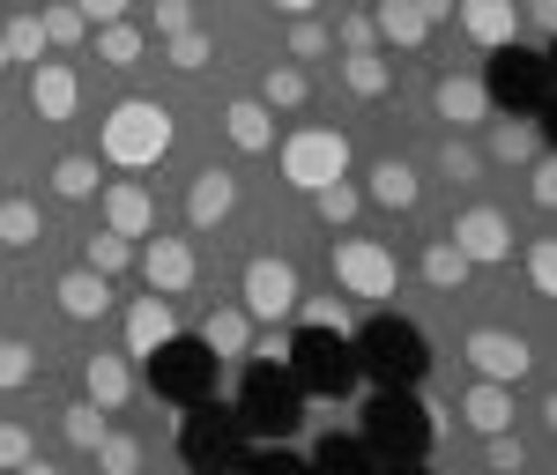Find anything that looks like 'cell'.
Instances as JSON below:
<instances>
[{
  "label": "cell",
  "instance_id": "cell-1",
  "mask_svg": "<svg viewBox=\"0 0 557 475\" xmlns=\"http://www.w3.org/2000/svg\"><path fill=\"white\" fill-rule=\"evenodd\" d=\"M349 357H357V372H372L380 387H417V379L431 372L424 327H409V320H394V312L364 320V335L349 342Z\"/></svg>",
  "mask_w": 557,
  "mask_h": 475
},
{
  "label": "cell",
  "instance_id": "cell-2",
  "mask_svg": "<svg viewBox=\"0 0 557 475\" xmlns=\"http://www.w3.org/2000/svg\"><path fill=\"white\" fill-rule=\"evenodd\" d=\"M364 438H372L380 453L424 461V453H431V416H424V401H417L409 387H380V393H372V409H364Z\"/></svg>",
  "mask_w": 557,
  "mask_h": 475
},
{
  "label": "cell",
  "instance_id": "cell-3",
  "mask_svg": "<svg viewBox=\"0 0 557 475\" xmlns=\"http://www.w3.org/2000/svg\"><path fill=\"white\" fill-rule=\"evenodd\" d=\"M149 387L164 401H201L215 387V349L201 335H157L149 349Z\"/></svg>",
  "mask_w": 557,
  "mask_h": 475
},
{
  "label": "cell",
  "instance_id": "cell-4",
  "mask_svg": "<svg viewBox=\"0 0 557 475\" xmlns=\"http://www.w3.org/2000/svg\"><path fill=\"white\" fill-rule=\"evenodd\" d=\"M298 379L290 372H275V364H260V372H246V387H238V424H246V438H290L298 432Z\"/></svg>",
  "mask_w": 557,
  "mask_h": 475
},
{
  "label": "cell",
  "instance_id": "cell-5",
  "mask_svg": "<svg viewBox=\"0 0 557 475\" xmlns=\"http://www.w3.org/2000/svg\"><path fill=\"white\" fill-rule=\"evenodd\" d=\"M290 379H298V393H343L357 379V357L335 327H298L290 335Z\"/></svg>",
  "mask_w": 557,
  "mask_h": 475
},
{
  "label": "cell",
  "instance_id": "cell-6",
  "mask_svg": "<svg viewBox=\"0 0 557 475\" xmlns=\"http://www.w3.org/2000/svg\"><path fill=\"white\" fill-rule=\"evenodd\" d=\"M483 89H491L498 104H513V112H543V104H550V67H543V52H528V45L498 38Z\"/></svg>",
  "mask_w": 557,
  "mask_h": 475
},
{
  "label": "cell",
  "instance_id": "cell-7",
  "mask_svg": "<svg viewBox=\"0 0 557 475\" xmlns=\"http://www.w3.org/2000/svg\"><path fill=\"white\" fill-rule=\"evenodd\" d=\"M178 453H186L194 468L246 461V424H238V416H215V409H201V416H186V432H178Z\"/></svg>",
  "mask_w": 557,
  "mask_h": 475
},
{
  "label": "cell",
  "instance_id": "cell-8",
  "mask_svg": "<svg viewBox=\"0 0 557 475\" xmlns=\"http://www.w3.org/2000/svg\"><path fill=\"white\" fill-rule=\"evenodd\" d=\"M104 149L120 157V164H149V157H164V112H149V104H127L112 134H104Z\"/></svg>",
  "mask_w": 557,
  "mask_h": 475
},
{
  "label": "cell",
  "instance_id": "cell-9",
  "mask_svg": "<svg viewBox=\"0 0 557 475\" xmlns=\"http://www.w3.org/2000/svg\"><path fill=\"white\" fill-rule=\"evenodd\" d=\"M283 164H290V178H298V186H327V178L343 172V141H335V134H298Z\"/></svg>",
  "mask_w": 557,
  "mask_h": 475
},
{
  "label": "cell",
  "instance_id": "cell-10",
  "mask_svg": "<svg viewBox=\"0 0 557 475\" xmlns=\"http://www.w3.org/2000/svg\"><path fill=\"white\" fill-rule=\"evenodd\" d=\"M246 290H253L260 312H283V304H290V267H268V260H260L253 275H246Z\"/></svg>",
  "mask_w": 557,
  "mask_h": 475
},
{
  "label": "cell",
  "instance_id": "cell-11",
  "mask_svg": "<svg viewBox=\"0 0 557 475\" xmlns=\"http://www.w3.org/2000/svg\"><path fill=\"white\" fill-rule=\"evenodd\" d=\"M469 30L475 38H506L513 30V8L506 0H469Z\"/></svg>",
  "mask_w": 557,
  "mask_h": 475
},
{
  "label": "cell",
  "instance_id": "cell-12",
  "mask_svg": "<svg viewBox=\"0 0 557 475\" xmlns=\"http://www.w3.org/2000/svg\"><path fill=\"white\" fill-rule=\"evenodd\" d=\"M372 461V438H327L320 446V468H364Z\"/></svg>",
  "mask_w": 557,
  "mask_h": 475
},
{
  "label": "cell",
  "instance_id": "cell-13",
  "mask_svg": "<svg viewBox=\"0 0 557 475\" xmlns=\"http://www.w3.org/2000/svg\"><path fill=\"white\" fill-rule=\"evenodd\" d=\"M349 275H357L364 290H380V283H386V260L380 253H349Z\"/></svg>",
  "mask_w": 557,
  "mask_h": 475
},
{
  "label": "cell",
  "instance_id": "cell-14",
  "mask_svg": "<svg viewBox=\"0 0 557 475\" xmlns=\"http://www.w3.org/2000/svg\"><path fill=\"white\" fill-rule=\"evenodd\" d=\"M38 97H45V112H67L75 89H67V75H38Z\"/></svg>",
  "mask_w": 557,
  "mask_h": 475
},
{
  "label": "cell",
  "instance_id": "cell-15",
  "mask_svg": "<svg viewBox=\"0 0 557 475\" xmlns=\"http://www.w3.org/2000/svg\"><path fill=\"white\" fill-rule=\"evenodd\" d=\"M0 230H8V246H30V209H8Z\"/></svg>",
  "mask_w": 557,
  "mask_h": 475
},
{
  "label": "cell",
  "instance_id": "cell-16",
  "mask_svg": "<svg viewBox=\"0 0 557 475\" xmlns=\"http://www.w3.org/2000/svg\"><path fill=\"white\" fill-rule=\"evenodd\" d=\"M469 246H475V253H498V223L475 216V223H469Z\"/></svg>",
  "mask_w": 557,
  "mask_h": 475
},
{
  "label": "cell",
  "instance_id": "cell-17",
  "mask_svg": "<svg viewBox=\"0 0 557 475\" xmlns=\"http://www.w3.org/2000/svg\"><path fill=\"white\" fill-rule=\"evenodd\" d=\"M483 364H491V372H520V349H506V342H483Z\"/></svg>",
  "mask_w": 557,
  "mask_h": 475
},
{
  "label": "cell",
  "instance_id": "cell-18",
  "mask_svg": "<svg viewBox=\"0 0 557 475\" xmlns=\"http://www.w3.org/2000/svg\"><path fill=\"white\" fill-rule=\"evenodd\" d=\"M112 8H120V0H89V15H112Z\"/></svg>",
  "mask_w": 557,
  "mask_h": 475
},
{
  "label": "cell",
  "instance_id": "cell-19",
  "mask_svg": "<svg viewBox=\"0 0 557 475\" xmlns=\"http://www.w3.org/2000/svg\"><path fill=\"white\" fill-rule=\"evenodd\" d=\"M283 8H305V0H283Z\"/></svg>",
  "mask_w": 557,
  "mask_h": 475
}]
</instances>
